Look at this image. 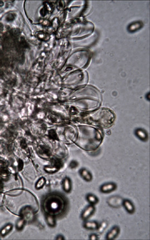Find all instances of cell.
<instances>
[{
	"label": "cell",
	"mask_w": 150,
	"mask_h": 240,
	"mask_svg": "<svg viewBox=\"0 0 150 240\" xmlns=\"http://www.w3.org/2000/svg\"><path fill=\"white\" fill-rule=\"evenodd\" d=\"M95 207L94 205L90 204V205L86 207V208L82 211L81 214V218L82 219L86 221L89 218L92 214L94 213L95 211Z\"/></svg>",
	"instance_id": "1"
},
{
	"label": "cell",
	"mask_w": 150,
	"mask_h": 240,
	"mask_svg": "<svg viewBox=\"0 0 150 240\" xmlns=\"http://www.w3.org/2000/svg\"><path fill=\"white\" fill-rule=\"evenodd\" d=\"M117 185L114 182H109L103 184L100 187V191L103 193H109L115 191Z\"/></svg>",
	"instance_id": "2"
},
{
	"label": "cell",
	"mask_w": 150,
	"mask_h": 240,
	"mask_svg": "<svg viewBox=\"0 0 150 240\" xmlns=\"http://www.w3.org/2000/svg\"><path fill=\"white\" fill-rule=\"evenodd\" d=\"M120 228L118 226H115L112 228L109 232H108L106 236V239L107 240H113L116 238L120 233Z\"/></svg>",
	"instance_id": "3"
},
{
	"label": "cell",
	"mask_w": 150,
	"mask_h": 240,
	"mask_svg": "<svg viewBox=\"0 0 150 240\" xmlns=\"http://www.w3.org/2000/svg\"><path fill=\"white\" fill-rule=\"evenodd\" d=\"M123 206L127 212L129 214H133L135 212V206L133 202L128 199H124L123 202Z\"/></svg>",
	"instance_id": "4"
},
{
	"label": "cell",
	"mask_w": 150,
	"mask_h": 240,
	"mask_svg": "<svg viewBox=\"0 0 150 240\" xmlns=\"http://www.w3.org/2000/svg\"><path fill=\"white\" fill-rule=\"evenodd\" d=\"M135 134L138 139L143 142H146L148 139V135L147 132L142 128H138L135 131Z\"/></svg>",
	"instance_id": "5"
},
{
	"label": "cell",
	"mask_w": 150,
	"mask_h": 240,
	"mask_svg": "<svg viewBox=\"0 0 150 240\" xmlns=\"http://www.w3.org/2000/svg\"><path fill=\"white\" fill-rule=\"evenodd\" d=\"M79 173L81 177L85 181H86L87 182H90L92 181L93 176L91 172L88 170L86 169L85 168H82L80 170Z\"/></svg>",
	"instance_id": "6"
},
{
	"label": "cell",
	"mask_w": 150,
	"mask_h": 240,
	"mask_svg": "<svg viewBox=\"0 0 150 240\" xmlns=\"http://www.w3.org/2000/svg\"><path fill=\"white\" fill-rule=\"evenodd\" d=\"M84 227L86 229L94 230L98 229L99 224L96 221H86L84 223Z\"/></svg>",
	"instance_id": "7"
},
{
	"label": "cell",
	"mask_w": 150,
	"mask_h": 240,
	"mask_svg": "<svg viewBox=\"0 0 150 240\" xmlns=\"http://www.w3.org/2000/svg\"><path fill=\"white\" fill-rule=\"evenodd\" d=\"M72 182L71 178L68 177H66L63 181V191L66 193H70L72 191Z\"/></svg>",
	"instance_id": "8"
},
{
	"label": "cell",
	"mask_w": 150,
	"mask_h": 240,
	"mask_svg": "<svg viewBox=\"0 0 150 240\" xmlns=\"http://www.w3.org/2000/svg\"><path fill=\"white\" fill-rule=\"evenodd\" d=\"M86 200L90 204L94 205L97 204L99 202L98 197L93 194H88L86 195Z\"/></svg>",
	"instance_id": "9"
},
{
	"label": "cell",
	"mask_w": 150,
	"mask_h": 240,
	"mask_svg": "<svg viewBox=\"0 0 150 240\" xmlns=\"http://www.w3.org/2000/svg\"><path fill=\"white\" fill-rule=\"evenodd\" d=\"M12 229V225L11 224H8L2 228L0 232V234L2 236H6L9 232H11Z\"/></svg>",
	"instance_id": "10"
},
{
	"label": "cell",
	"mask_w": 150,
	"mask_h": 240,
	"mask_svg": "<svg viewBox=\"0 0 150 240\" xmlns=\"http://www.w3.org/2000/svg\"><path fill=\"white\" fill-rule=\"evenodd\" d=\"M46 222L48 225L50 227H55L56 225V221L55 219L52 216H47L46 218Z\"/></svg>",
	"instance_id": "11"
},
{
	"label": "cell",
	"mask_w": 150,
	"mask_h": 240,
	"mask_svg": "<svg viewBox=\"0 0 150 240\" xmlns=\"http://www.w3.org/2000/svg\"><path fill=\"white\" fill-rule=\"evenodd\" d=\"M45 183H46V180H45V178H39L36 182V189L38 190V189L42 188L45 185Z\"/></svg>",
	"instance_id": "12"
},
{
	"label": "cell",
	"mask_w": 150,
	"mask_h": 240,
	"mask_svg": "<svg viewBox=\"0 0 150 240\" xmlns=\"http://www.w3.org/2000/svg\"><path fill=\"white\" fill-rule=\"evenodd\" d=\"M25 222L23 219H20L16 223V228L19 230H22L25 225Z\"/></svg>",
	"instance_id": "13"
},
{
	"label": "cell",
	"mask_w": 150,
	"mask_h": 240,
	"mask_svg": "<svg viewBox=\"0 0 150 240\" xmlns=\"http://www.w3.org/2000/svg\"><path fill=\"white\" fill-rule=\"evenodd\" d=\"M89 239L90 240H98V238L96 234H92L91 235H90V236H89Z\"/></svg>",
	"instance_id": "14"
},
{
	"label": "cell",
	"mask_w": 150,
	"mask_h": 240,
	"mask_svg": "<svg viewBox=\"0 0 150 240\" xmlns=\"http://www.w3.org/2000/svg\"><path fill=\"white\" fill-rule=\"evenodd\" d=\"M56 240H64V238L63 237V236H62V235H58V236L56 237Z\"/></svg>",
	"instance_id": "15"
}]
</instances>
